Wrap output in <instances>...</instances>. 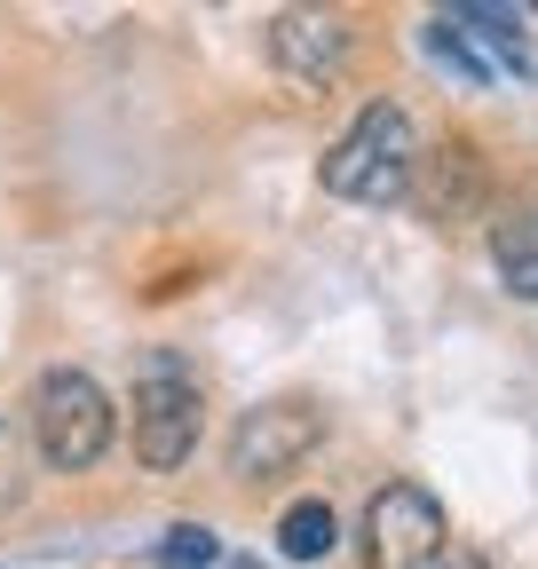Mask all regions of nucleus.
Wrapping results in <instances>:
<instances>
[{"label":"nucleus","instance_id":"nucleus-1","mask_svg":"<svg viewBox=\"0 0 538 569\" xmlns=\"http://www.w3.org/2000/svg\"><path fill=\"white\" fill-rule=\"evenodd\" d=\"M412 167H420V134H412V111L404 103H365L357 127L325 151L317 182L332 198H349V206H396L404 190H412Z\"/></svg>","mask_w":538,"mask_h":569},{"label":"nucleus","instance_id":"nucleus-2","mask_svg":"<svg viewBox=\"0 0 538 569\" xmlns=\"http://www.w3.org/2000/svg\"><path fill=\"white\" fill-rule=\"evenodd\" d=\"M111 427H119V411H111V396L88 372H72V365L40 372V388H32V443H40V459L56 475H88L111 451Z\"/></svg>","mask_w":538,"mask_h":569},{"label":"nucleus","instance_id":"nucleus-3","mask_svg":"<svg viewBox=\"0 0 538 569\" xmlns=\"http://www.w3.org/2000/svg\"><path fill=\"white\" fill-rule=\"evenodd\" d=\"M198 380L175 365V356H151L143 380H134V459L175 475L190 451H198Z\"/></svg>","mask_w":538,"mask_h":569},{"label":"nucleus","instance_id":"nucleus-4","mask_svg":"<svg viewBox=\"0 0 538 569\" xmlns=\"http://www.w3.org/2000/svg\"><path fill=\"white\" fill-rule=\"evenodd\" d=\"M451 546V522L436 507V490L420 482H388L365 507V561L372 569H436Z\"/></svg>","mask_w":538,"mask_h":569},{"label":"nucleus","instance_id":"nucleus-5","mask_svg":"<svg viewBox=\"0 0 538 569\" xmlns=\"http://www.w3.org/2000/svg\"><path fill=\"white\" fill-rule=\"evenodd\" d=\"M317 443H325V411H317L309 396L253 403V411L230 427V475H238V482H269V475L301 467Z\"/></svg>","mask_w":538,"mask_h":569},{"label":"nucleus","instance_id":"nucleus-6","mask_svg":"<svg viewBox=\"0 0 538 569\" xmlns=\"http://www.w3.org/2000/svg\"><path fill=\"white\" fill-rule=\"evenodd\" d=\"M269 56H278V71H286L293 88L341 80V63H349V17H332V9H278V17H269Z\"/></svg>","mask_w":538,"mask_h":569},{"label":"nucleus","instance_id":"nucleus-7","mask_svg":"<svg viewBox=\"0 0 538 569\" xmlns=\"http://www.w3.org/2000/svg\"><path fill=\"white\" fill-rule=\"evenodd\" d=\"M412 190H420V213H428V222H476L491 174H484V159H476V142H444V151H428V159L412 167ZM412 190H404V198H412Z\"/></svg>","mask_w":538,"mask_h":569},{"label":"nucleus","instance_id":"nucleus-8","mask_svg":"<svg viewBox=\"0 0 538 569\" xmlns=\"http://www.w3.org/2000/svg\"><path fill=\"white\" fill-rule=\"evenodd\" d=\"M491 261H499V284L515 301H538V198L507 206L491 222Z\"/></svg>","mask_w":538,"mask_h":569},{"label":"nucleus","instance_id":"nucleus-9","mask_svg":"<svg viewBox=\"0 0 538 569\" xmlns=\"http://www.w3.org/2000/svg\"><path fill=\"white\" fill-rule=\"evenodd\" d=\"M332 546H341V522H332L325 498H293V507L278 515V553L286 561H325Z\"/></svg>","mask_w":538,"mask_h":569},{"label":"nucleus","instance_id":"nucleus-10","mask_svg":"<svg viewBox=\"0 0 538 569\" xmlns=\"http://www.w3.org/2000/svg\"><path fill=\"white\" fill-rule=\"evenodd\" d=\"M215 561H222V538L207 522H175L159 546V569H215Z\"/></svg>","mask_w":538,"mask_h":569},{"label":"nucleus","instance_id":"nucleus-11","mask_svg":"<svg viewBox=\"0 0 538 569\" xmlns=\"http://www.w3.org/2000/svg\"><path fill=\"white\" fill-rule=\"evenodd\" d=\"M428 56H436L444 71H459V80H467V88H484V80H491V63H484L476 48H467V32H451L444 17L428 24Z\"/></svg>","mask_w":538,"mask_h":569},{"label":"nucleus","instance_id":"nucleus-12","mask_svg":"<svg viewBox=\"0 0 538 569\" xmlns=\"http://www.w3.org/2000/svg\"><path fill=\"white\" fill-rule=\"evenodd\" d=\"M17 490H24V451H17V436H9V419H0V515L17 507Z\"/></svg>","mask_w":538,"mask_h":569},{"label":"nucleus","instance_id":"nucleus-13","mask_svg":"<svg viewBox=\"0 0 538 569\" xmlns=\"http://www.w3.org/2000/svg\"><path fill=\"white\" fill-rule=\"evenodd\" d=\"M230 569H261V561H230Z\"/></svg>","mask_w":538,"mask_h":569}]
</instances>
